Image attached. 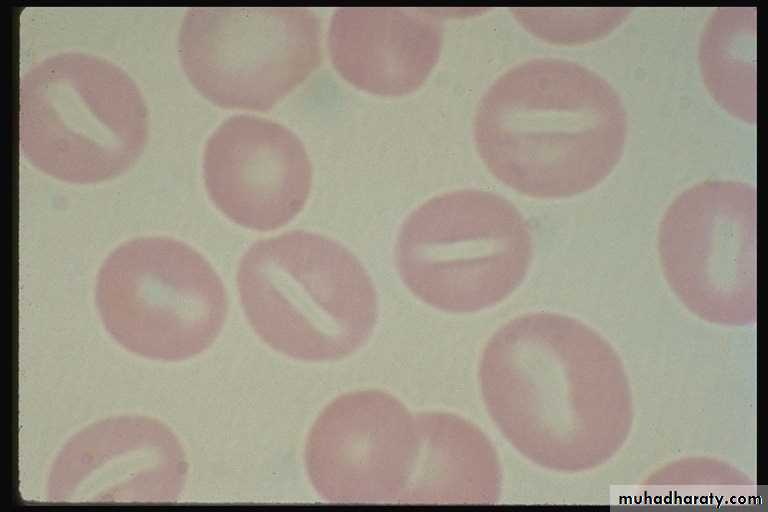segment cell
Returning <instances> with one entry per match:
<instances>
[{
  "instance_id": "7c38bea8",
  "label": "cell",
  "mask_w": 768,
  "mask_h": 512,
  "mask_svg": "<svg viewBox=\"0 0 768 512\" xmlns=\"http://www.w3.org/2000/svg\"><path fill=\"white\" fill-rule=\"evenodd\" d=\"M418 450L400 503L498 502L502 473L495 447L470 421L447 412L415 415Z\"/></svg>"
},
{
  "instance_id": "9c48e42d",
  "label": "cell",
  "mask_w": 768,
  "mask_h": 512,
  "mask_svg": "<svg viewBox=\"0 0 768 512\" xmlns=\"http://www.w3.org/2000/svg\"><path fill=\"white\" fill-rule=\"evenodd\" d=\"M754 186L707 180L678 194L658 230L660 262L683 293L712 300L750 292L756 268Z\"/></svg>"
},
{
  "instance_id": "8992f818",
  "label": "cell",
  "mask_w": 768,
  "mask_h": 512,
  "mask_svg": "<svg viewBox=\"0 0 768 512\" xmlns=\"http://www.w3.org/2000/svg\"><path fill=\"white\" fill-rule=\"evenodd\" d=\"M195 88L225 108L268 109L321 60V25L302 7H193L178 35Z\"/></svg>"
},
{
  "instance_id": "30bf717a",
  "label": "cell",
  "mask_w": 768,
  "mask_h": 512,
  "mask_svg": "<svg viewBox=\"0 0 768 512\" xmlns=\"http://www.w3.org/2000/svg\"><path fill=\"white\" fill-rule=\"evenodd\" d=\"M311 177L302 141L267 118L229 117L205 144L203 178L212 202L248 229L268 231L291 221L306 204Z\"/></svg>"
},
{
  "instance_id": "8fae6325",
  "label": "cell",
  "mask_w": 768,
  "mask_h": 512,
  "mask_svg": "<svg viewBox=\"0 0 768 512\" xmlns=\"http://www.w3.org/2000/svg\"><path fill=\"white\" fill-rule=\"evenodd\" d=\"M441 44L440 18L426 10L342 7L330 22L335 68L356 87L379 95H402L422 85Z\"/></svg>"
},
{
  "instance_id": "4fadbf2b",
  "label": "cell",
  "mask_w": 768,
  "mask_h": 512,
  "mask_svg": "<svg viewBox=\"0 0 768 512\" xmlns=\"http://www.w3.org/2000/svg\"><path fill=\"white\" fill-rule=\"evenodd\" d=\"M756 7H720L706 20L698 62L706 89L733 117L756 121Z\"/></svg>"
},
{
  "instance_id": "5bb4252c",
  "label": "cell",
  "mask_w": 768,
  "mask_h": 512,
  "mask_svg": "<svg viewBox=\"0 0 768 512\" xmlns=\"http://www.w3.org/2000/svg\"><path fill=\"white\" fill-rule=\"evenodd\" d=\"M519 20L541 39L559 44L587 43L602 38L629 16L628 8L520 9Z\"/></svg>"
},
{
  "instance_id": "5b68a950",
  "label": "cell",
  "mask_w": 768,
  "mask_h": 512,
  "mask_svg": "<svg viewBox=\"0 0 768 512\" xmlns=\"http://www.w3.org/2000/svg\"><path fill=\"white\" fill-rule=\"evenodd\" d=\"M95 300L108 334L148 359L183 361L208 349L228 313L222 279L188 244L140 237L117 247L99 269Z\"/></svg>"
},
{
  "instance_id": "277c9868",
  "label": "cell",
  "mask_w": 768,
  "mask_h": 512,
  "mask_svg": "<svg viewBox=\"0 0 768 512\" xmlns=\"http://www.w3.org/2000/svg\"><path fill=\"white\" fill-rule=\"evenodd\" d=\"M534 254L529 224L508 199L466 188L436 195L403 221L394 256L402 282L437 310L490 309L523 282Z\"/></svg>"
},
{
  "instance_id": "7a4b0ae2",
  "label": "cell",
  "mask_w": 768,
  "mask_h": 512,
  "mask_svg": "<svg viewBox=\"0 0 768 512\" xmlns=\"http://www.w3.org/2000/svg\"><path fill=\"white\" fill-rule=\"evenodd\" d=\"M236 282L258 337L294 359L346 358L377 323L368 271L347 247L318 233L295 230L255 242L240 259Z\"/></svg>"
},
{
  "instance_id": "6da1fadb",
  "label": "cell",
  "mask_w": 768,
  "mask_h": 512,
  "mask_svg": "<svg viewBox=\"0 0 768 512\" xmlns=\"http://www.w3.org/2000/svg\"><path fill=\"white\" fill-rule=\"evenodd\" d=\"M628 117L621 96L577 62L534 58L507 70L475 116L489 172L523 195L573 197L602 183L622 158Z\"/></svg>"
},
{
  "instance_id": "52a82bcc",
  "label": "cell",
  "mask_w": 768,
  "mask_h": 512,
  "mask_svg": "<svg viewBox=\"0 0 768 512\" xmlns=\"http://www.w3.org/2000/svg\"><path fill=\"white\" fill-rule=\"evenodd\" d=\"M418 450L415 415L375 389L329 403L308 434L305 462L316 492L340 504L400 503Z\"/></svg>"
},
{
  "instance_id": "ba28073f",
  "label": "cell",
  "mask_w": 768,
  "mask_h": 512,
  "mask_svg": "<svg viewBox=\"0 0 768 512\" xmlns=\"http://www.w3.org/2000/svg\"><path fill=\"white\" fill-rule=\"evenodd\" d=\"M188 462L175 433L158 419L122 415L84 427L63 445L46 485L52 503L175 502Z\"/></svg>"
},
{
  "instance_id": "3957f363",
  "label": "cell",
  "mask_w": 768,
  "mask_h": 512,
  "mask_svg": "<svg viewBox=\"0 0 768 512\" xmlns=\"http://www.w3.org/2000/svg\"><path fill=\"white\" fill-rule=\"evenodd\" d=\"M18 130L30 164L61 181L86 184L112 179L136 162L149 118L141 90L123 68L66 51L22 75Z\"/></svg>"
}]
</instances>
